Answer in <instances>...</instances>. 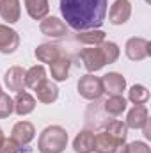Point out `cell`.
Masks as SVG:
<instances>
[{
    "instance_id": "7a4b0ae2",
    "label": "cell",
    "mask_w": 151,
    "mask_h": 153,
    "mask_svg": "<svg viewBox=\"0 0 151 153\" xmlns=\"http://www.w3.org/2000/svg\"><path fill=\"white\" fill-rule=\"evenodd\" d=\"M121 50L114 41H103L98 46H89V48H82L78 52V57L84 62V68L89 73H96L101 68H105L107 64H112L119 59Z\"/></svg>"
},
{
    "instance_id": "7402d4cb",
    "label": "cell",
    "mask_w": 151,
    "mask_h": 153,
    "mask_svg": "<svg viewBox=\"0 0 151 153\" xmlns=\"http://www.w3.org/2000/svg\"><path fill=\"white\" fill-rule=\"evenodd\" d=\"M128 107V100L123 94H114L109 96V100L103 103V109L109 116H121Z\"/></svg>"
},
{
    "instance_id": "4fadbf2b",
    "label": "cell",
    "mask_w": 151,
    "mask_h": 153,
    "mask_svg": "<svg viewBox=\"0 0 151 153\" xmlns=\"http://www.w3.org/2000/svg\"><path fill=\"white\" fill-rule=\"evenodd\" d=\"M0 16L5 23H16L21 16L20 0H0Z\"/></svg>"
},
{
    "instance_id": "f1b7e54d",
    "label": "cell",
    "mask_w": 151,
    "mask_h": 153,
    "mask_svg": "<svg viewBox=\"0 0 151 153\" xmlns=\"http://www.w3.org/2000/svg\"><path fill=\"white\" fill-rule=\"evenodd\" d=\"M112 153H126V143H119V144H115V148L112 150Z\"/></svg>"
},
{
    "instance_id": "7c38bea8",
    "label": "cell",
    "mask_w": 151,
    "mask_h": 153,
    "mask_svg": "<svg viewBox=\"0 0 151 153\" xmlns=\"http://www.w3.org/2000/svg\"><path fill=\"white\" fill-rule=\"evenodd\" d=\"M150 121V111L146 105H133L126 114V126L133 130H141Z\"/></svg>"
},
{
    "instance_id": "52a82bcc",
    "label": "cell",
    "mask_w": 151,
    "mask_h": 153,
    "mask_svg": "<svg viewBox=\"0 0 151 153\" xmlns=\"http://www.w3.org/2000/svg\"><path fill=\"white\" fill-rule=\"evenodd\" d=\"M18 46H20V34L9 25L0 23V53L4 55L14 53Z\"/></svg>"
},
{
    "instance_id": "3957f363",
    "label": "cell",
    "mask_w": 151,
    "mask_h": 153,
    "mask_svg": "<svg viewBox=\"0 0 151 153\" xmlns=\"http://www.w3.org/2000/svg\"><path fill=\"white\" fill-rule=\"evenodd\" d=\"M68 146V132L59 125L46 126L38 139L39 153H62Z\"/></svg>"
},
{
    "instance_id": "603a6c76",
    "label": "cell",
    "mask_w": 151,
    "mask_h": 153,
    "mask_svg": "<svg viewBox=\"0 0 151 153\" xmlns=\"http://www.w3.org/2000/svg\"><path fill=\"white\" fill-rule=\"evenodd\" d=\"M105 132L112 137L115 143H126V137H128V126H126V123H123L119 119H112V121L107 123Z\"/></svg>"
},
{
    "instance_id": "cb8c5ba5",
    "label": "cell",
    "mask_w": 151,
    "mask_h": 153,
    "mask_svg": "<svg viewBox=\"0 0 151 153\" xmlns=\"http://www.w3.org/2000/svg\"><path fill=\"white\" fill-rule=\"evenodd\" d=\"M115 144H119V143H115L107 132L94 134V152L96 153H112Z\"/></svg>"
},
{
    "instance_id": "30bf717a",
    "label": "cell",
    "mask_w": 151,
    "mask_h": 153,
    "mask_svg": "<svg viewBox=\"0 0 151 153\" xmlns=\"http://www.w3.org/2000/svg\"><path fill=\"white\" fill-rule=\"evenodd\" d=\"M101 85H103V93H107L109 96L123 94V91L126 89V78L117 71H109L101 76Z\"/></svg>"
},
{
    "instance_id": "8fae6325",
    "label": "cell",
    "mask_w": 151,
    "mask_h": 153,
    "mask_svg": "<svg viewBox=\"0 0 151 153\" xmlns=\"http://www.w3.org/2000/svg\"><path fill=\"white\" fill-rule=\"evenodd\" d=\"M4 84L9 91H25V70L21 66H11L4 75Z\"/></svg>"
},
{
    "instance_id": "83f0119b",
    "label": "cell",
    "mask_w": 151,
    "mask_h": 153,
    "mask_svg": "<svg viewBox=\"0 0 151 153\" xmlns=\"http://www.w3.org/2000/svg\"><path fill=\"white\" fill-rule=\"evenodd\" d=\"M20 148L21 146L13 137H9V139H4V143L0 146V153H20Z\"/></svg>"
},
{
    "instance_id": "d6a6232c",
    "label": "cell",
    "mask_w": 151,
    "mask_h": 153,
    "mask_svg": "<svg viewBox=\"0 0 151 153\" xmlns=\"http://www.w3.org/2000/svg\"><path fill=\"white\" fill-rule=\"evenodd\" d=\"M144 2H146V4H150V2H151V0H144Z\"/></svg>"
},
{
    "instance_id": "ba28073f",
    "label": "cell",
    "mask_w": 151,
    "mask_h": 153,
    "mask_svg": "<svg viewBox=\"0 0 151 153\" xmlns=\"http://www.w3.org/2000/svg\"><path fill=\"white\" fill-rule=\"evenodd\" d=\"M132 16V2L130 0H115L109 11V22L112 25H124Z\"/></svg>"
},
{
    "instance_id": "484cf974",
    "label": "cell",
    "mask_w": 151,
    "mask_h": 153,
    "mask_svg": "<svg viewBox=\"0 0 151 153\" xmlns=\"http://www.w3.org/2000/svg\"><path fill=\"white\" fill-rule=\"evenodd\" d=\"M14 112V102L9 94L2 93L0 94V119H5Z\"/></svg>"
},
{
    "instance_id": "4dcf8cb0",
    "label": "cell",
    "mask_w": 151,
    "mask_h": 153,
    "mask_svg": "<svg viewBox=\"0 0 151 153\" xmlns=\"http://www.w3.org/2000/svg\"><path fill=\"white\" fill-rule=\"evenodd\" d=\"M4 139H5V135H4V130L0 128V146H2V143H4Z\"/></svg>"
},
{
    "instance_id": "5b68a950",
    "label": "cell",
    "mask_w": 151,
    "mask_h": 153,
    "mask_svg": "<svg viewBox=\"0 0 151 153\" xmlns=\"http://www.w3.org/2000/svg\"><path fill=\"white\" fill-rule=\"evenodd\" d=\"M124 53L133 62L144 61L151 55V43L144 38H130L124 45Z\"/></svg>"
},
{
    "instance_id": "d6986e66",
    "label": "cell",
    "mask_w": 151,
    "mask_h": 153,
    "mask_svg": "<svg viewBox=\"0 0 151 153\" xmlns=\"http://www.w3.org/2000/svg\"><path fill=\"white\" fill-rule=\"evenodd\" d=\"M73 150L76 153H91L94 152V134L91 130L78 132L73 141Z\"/></svg>"
},
{
    "instance_id": "ffe728a7",
    "label": "cell",
    "mask_w": 151,
    "mask_h": 153,
    "mask_svg": "<svg viewBox=\"0 0 151 153\" xmlns=\"http://www.w3.org/2000/svg\"><path fill=\"white\" fill-rule=\"evenodd\" d=\"M44 80H48V76H46V70H44L43 64H36V66H32L25 71V87H29L32 91L38 85H41Z\"/></svg>"
},
{
    "instance_id": "9a60e30c",
    "label": "cell",
    "mask_w": 151,
    "mask_h": 153,
    "mask_svg": "<svg viewBox=\"0 0 151 153\" xmlns=\"http://www.w3.org/2000/svg\"><path fill=\"white\" fill-rule=\"evenodd\" d=\"M70 70H71V61L66 55H61L57 61H53L50 64V75L53 82H64L70 76Z\"/></svg>"
},
{
    "instance_id": "e0dca14e",
    "label": "cell",
    "mask_w": 151,
    "mask_h": 153,
    "mask_svg": "<svg viewBox=\"0 0 151 153\" xmlns=\"http://www.w3.org/2000/svg\"><path fill=\"white\" fill-rule=\"evenodd\" d=\"M34 55L38 57L39 62L52 64L53 61H57V59L62 55V50H61V46H57V45H52V43H43V45H39L38 48H36Z\"/></svg>"
},
{
    "instance_id": "2e32d148",
    "label": "cell",
    "mask_w": 151,
    "mask_h": 153,
    "mask_svg": "<svg viewBox=\"0 0 151 153\" xmlns=\"http://www.w3.org/2000/svg\"><path fill=\"white\" fill-rule=\"evenodd\" d=\"M13 102H14V112L18 116H29L36 109V98L25 91L16 93V98Z\"/></svg>"
},
{
    "instance_id": "d4e9b609",
    "label": "cell",
    "mask_w": 151,
    "mask_h": 153,
    "mask_svg": "<svg viewBox=\"0 0 151 153\" xmlns=\"http://www.w3.org/2000/svg\"><path fill=\"white\" fill-rule=\"evenodd\" d=\"M128 100L133 103V105H144L148 100H150V91L146 85H141V84H135L130 87L128 91Z\"/></svg>"
},
{
    "instance_id": "f546056e",
    "label": "cell",
    "mask_w": 151,
    "mask_h": 153,
    "mask_svg": "<svg viewBox=\"0 0 151 153\" xmlns=\"http://www.w3.org/2000/svg\"><path fill=\"white\" fill-rule=\"evenodd\" d=\"M141 130H144V137H146V139H151V130H150V121H148V123H146V125H144V126H142V128H141Z\"/></svg>"
},
{
    "instance_id": "8992f818",
    "label": "cell",
    "mask_w": 151,
    "mask_h": 153,
    "mask_svg": "<svg viewBox=\"0 0 151 153\" xmlns=\"http://www.w3.org/2000/svg\"><path fill=\"white\" fill-rule=\"evenodd\" d=\"M39 30H41V34H44L48 38L59 39L68 34V25L64 23V20H61L57 16H46L39 22Z\"/></svg>"
},
{
    "instance_id": "4316f807",
    "label": "cell",
    "mask_w": 151,
    "mask_h": 153,
    "mask_svg": "<svg viewBox=\"0 0 151 153\" xmlns=\"http://www.w3.org/2000/svg\"><path fill=\"white\" fill-rule=\"evenodd\" d=\"M126 153H151V148L144 141H133L126 144Z\"/></svg>"
},
{
    "instance_id": "5bb4252c",
    "label": "cell",
    "mask_w": 151,
    "mask_h": 153,
    "mask_svg": "<svg viewBox=\"0 0 151 153\" xmlns=\"http://www.w3.org/2000/svg\"><path fill=\"white\" fill-rule=\"evenodd\" d=\"M34 91H36L38 102L46 103V105L57 102V98H59V87H57V84L52 82V80H44V82H43L41 85H38Z\"/></svg>"
},
{
    "instance_id": "ac0fdd59",
    "label": "cell",
    "mask_w": 151,
    "mask_h": 153,
    "mask_svg": "<svg viewBox=\"0 0 151 153\" xmlns=\"http://www.w3.org/2000/svg\"><path fill=\"white\" fill-rule=\"evenodd\" d=\"M25 4V9H27V14L36 20V22H41L43 18L48 16L50 13V5H48V0H23Z\"/></svg>"
},
{
    "instance_id": "9c48e42d",
    "label": "cell",
    "mask_w": 151,
    "mask_h": 153,
    "mask_svg": "<svg viewBox=\"0 0 151 153\" xmlns=\"http://www.w3.org/2000/svg\"><path fill=\"white\" fill-rule=\"evenodd\" d=\"M11 137L20 144V146H29L34 137H36V128L30 121H18L14 126H13V132H11Z\"/></svg>"
},
{
    "instance_id": "44dd1931",
    "label": "cell",
    "mask_w": 151,
    "mask_h": 153,
    "mask_svg": "<svg viewBox=\"0 0 151 153\" xmlns=\"http://www.w3.org/2000/svg\"><path fill=\"white\" fill-rule=\"evenodd\" d=\"M107 38V34L103 32V30H100V29H91V30H82V32H78L75 36V39L78 43H84V45H87V46H98V45H101L103 41Z\"/></svg>"
},
{
    "instance_id": "277c9868",
    "label": "cell",
    "mask_w": 151,
    "mask_h": 153,
    "mask_svg": "<svg viewBox=\"0 0 151 153\" xmlns=\"http://www.w3.org/2000/svg\"><path fill=\"white\" fill-rule=\"evenodd\" d=\"M76 89H78V94L89 102H94V100H100L105 93H103V85H101V78L100 76H94L93 73H87V75L80 76L78 78V84H76Z\"/></svg>"
},
{
    "instance_id": "6da1fadb",
    "label": "cell",
    "mask_w": 151,
    "mask_h": 153,
    "mask_svg": "<svg viewBox=\"0 0 151 153\" xmlns=\"http://www.w3.org/2000/svg\"><path fill=\"white\" fill-rule=\"evenodd\" d=\"M59 9L64 23L76 32L100 29L105 22L109 0H61Z\"/></svg>"
},
{
    "instance_id": "1f68e13d",
    "label": "cell",
    "mask_w": 151,
    "mask_h": 153,
    "mask_svg": "<svg viewBox=\"0 0 151 153\" xmlns=\"http://www.w3.org/2000/svg\"><path fill=\"white\" fill-rule=\"evenodd\" d=\"M2 93H4V91H2V85H0V94H2Z\"/></svg>"
}]
</instances>
